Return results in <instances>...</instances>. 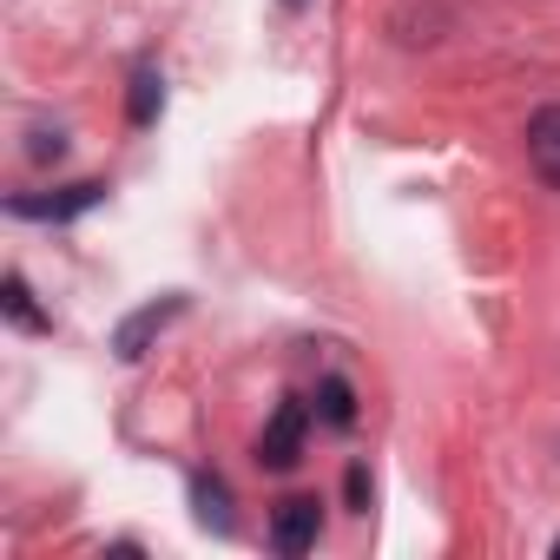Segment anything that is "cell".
<instances>
[{
    "mask_svg": "<svg viewBox=\"0 0 560 560\" xmlns=\"http://www.w3.org/2000/svg\"><path fill=\"white\" fill-rule=\"evenodd\" d=\"M317 527H324L317 501H311V494H291V501H277L270 547H277V553H311V547H317Z\"/></svg>",
    "mask_w": 560,
    "mask_h": 560,
    "instance_id": "cell-1",
    "label": "cell"
},
{
    "mask_svg": "<svg viewBox=\"0 0 560 560\" xmlns=\"http://www.w3.org/2000/svg\"><path fill=\"white\" fill-rule=\"evenodd\" d=\"M304 429H311V409H304V402H284V409L264 422L257 455H264L270 468H291V462H298V448H304Z\"/></svg>",
    "mask_w": 560,
    "mask_h": 560,
    "instance_id": "cell-2",
    "label": "cell"
},
{
    "mask_svg": "<svg viewBox=\"0 0 560 560\" xmlns=\"http://www.w3.org/2000/svg\"><path fill=\"white\" fill-rule=\"evenodd\" d=\"M527 165L560 191V106H540L527 119Z\"/></svg>",
    "mask_w": 560,
    "mask_h": 560,
    "instance_id": "cell-3",
    "label": "cell"
},
{
    "mask_svg": "<svg viewBox=\"0 0 560 560\" xmlns=\"http://www.w3.org/2000/svg\"><path fill=\"white\" fill-rule=\"evenodd\" d=\"M317 422H330V429H350L357 422V396H350L343 376H324L317 383Z\"/></svg>",
    "mask_w": 560,
    "mask_h": 560,
    "instance_id": "cell-4",
    "label": "cell"
},
{
    "mask_svg": "<svg viewBox=\"0 0 560 560\" xmlns=\"http://www.w3.org/2000/svg\"><path fill=\"white\" fill-rule=\"evenodd\" d=\"M93 198H100V185H73L67 198H21L14 211H21V218H73V211H86Z\"/></svg>",
    "mask_w": 560,
    "mask_h": 560,
    "instance_id": "cell-5",
    "label": "cell"
},
{
    "mask_svg": "<svg viewBox=\"0 0 560 560\" xmlns=\"http://www.w3.org/2000/svg\"><path fill=\"white\" fill-rule=\"evenodd\" d=\"M172 317H178V298H172V304H152V311H139V317L119 330V357H139V350H145V337H152V330H165Z\"/></svg>",
    "mask_w": 560,
    "mask_h": 560,
    "instance_id": "cell-6",
    "label": "cell"
},
{
    "mask_svg": "<svg viewBox=\"0 0 560 560\" xmlns=\"http://www.w3.org/2000/svg\"><path fill=\"white\" fill-rule=\"evenodd\" d=\"M159 100H165L159 73H152V67H139V73H132V126H152V119H159Z\"/></svg>",
    "mask_w": 560,
    "mask_h": 560,
    "instance_id": "cell-7",
    "label": "cell"
},
{
    "mask_svg": "<svg viewBox=\"0 0 560 560\" xmlns=\"http://www.w3.org/2000/svg\"><path fill=\"white\" fill-rule=\"evenodd\" d=\"M198 514H205L211 527H224V521H231V494H224V481H218V475H205V481H198Z\"/></svg>",
    "mask_w": 560,
    "mask_h": 560,
    "instance_id": "cell-8",
    "label": "cell"
},
{
    "mask_svg": "<svg viewBox=\"0 0 560 560\" xmlns=\"http://www.w3.org/2000/svg\"><path fill=\"white\" fill-rule=\"evenodd\" d=\"M8 311H14V324H27V330H40V311L27 304V284H21V277H8Z\"/></svg>",
    "mask_w": 560,
    "mask_h": 560,
    "instance_id": "cell-9",
    "label": "cell"
},
{
    "mask_svg": "<svg viewBox=\"0 0 560 560\" xmlns=\"http://www.w3.org/2000/svg\"><path fill=\"white\" fill-rule=\"evenodd\" d=\"M27 152H34V159H60V152H67V139H60V132H34V145H27Z\"/></svg>",
    "mask_w": 560,
    "mask_h": 560,
    "instance_id": "cell-10",
    "label": "cell"
},
{
    "mask_svg": "<svg viewBox=\"0 0 560 560\" xmlns=\"http://www.w3.org/2000/svg\"><path fill=\"white\" fill-rule=\"evenodd\" d=\"M350 501H357V508H370V475H363V462L350 468Z\"/></svg>",
    "mask_w": 560,
    "mask_h": 560,
    "instance_id": "cell-11",
    "label": "cell"
},
{
    "mask_svg": "<svg viewBox=\"0 0 560 560\" xmlns=\"http://www.w3.org/2000/svg\"><path fill=\"white\" fill-rule=\"evenodd\" d=\"M291 8H304V0H291Z\"/></svg>",
    "mask_w": 560,
    "mask_h": 560,
    "instance_id": "cell-12",
    "label": "cell"
},
{
    "mask_svg": "<svg viewBox=\"0 0 560 560\" xmlns=\"http://www.w3.org/2000/svg\"><path fill=\"white\" fill-rule=\"evenodd\" d=\"M553 553H560V540H553Z\"/></svg>",
    "mask_w": 560,
    "mask_h": 560,
    "instance_id": "cell-13",
    "label": "cell"
}]
</instances>
